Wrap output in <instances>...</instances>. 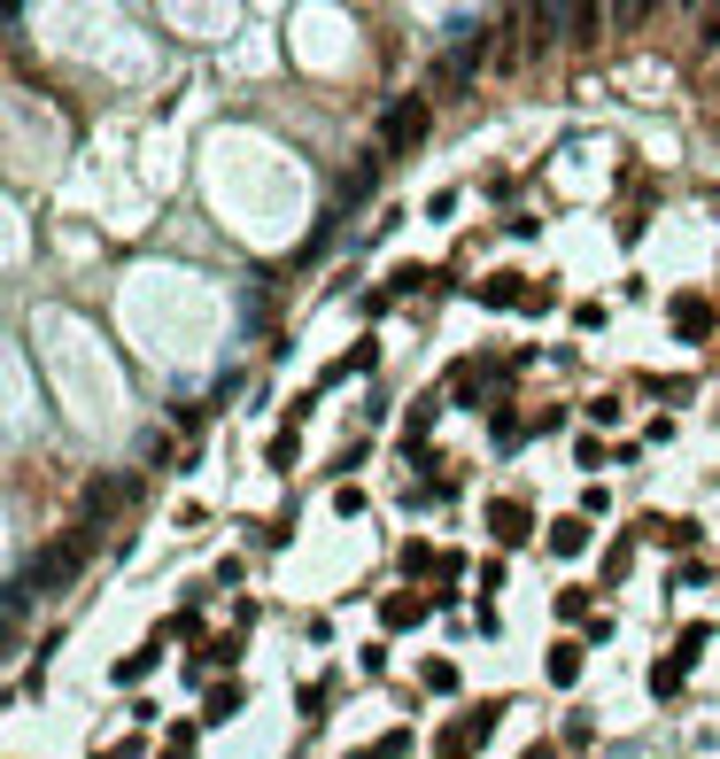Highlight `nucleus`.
Listing matches in <instances>:
<instances>
[{
  "mask_svg": "<svg viewBox=\"0 0 720 759\" xmlns=\"http://www.w3.org/2000/svg\"><path fill=\"white\" fill-rule=\"evenodd\" d=\"M418 132H426V109H418V102H403V109H388V147H411Z\"/></svg>",
  "mask_w": 720,
  "mask_h": 759,
  "instance_id": "obj_1",
  "label": "nucleus"
}]
</instances>
